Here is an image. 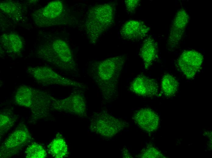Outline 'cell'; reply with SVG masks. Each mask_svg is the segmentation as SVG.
I'll return each mask as SVG.
<instances>
[{"mask_svg": "<svg viewBox=\"0 0 212 158\" xmlns=\"http://www.w3.org/2000/svg\"><path fill=\"white\" fill-rule=\"evenodd\" d=\"M139 156L143 158L166 157L159 151L152 146L143 149Z\"/></svg>", "mask_w": 212, "mask_h": 158, "instance_id": "7402d4cb", "label": "cell"}, {"mask_svg": "<svg viewBox=\"0 0 212 158\" xmlns=\"http://www.w3.org/2000/svg\"><path fill=\"white\" fill-rule=\"evenodd\" d=\"M130 90L140 96L151 97L158 94L159 87L156 81L148 77L140 75L132 81L130 86Z\"/></svg>", "mask_w": 212, "mask_h": 158, "instance_id": "8fae6325", "label": "cell"}, {"mask_svg": "<svg viewBox=\"0 0 212 158\" xmlns=\"http://www.w3.org/2000/svg\"><path fill=\"white\" fill-rule=\"evenodd\" d=\"M0 39L1 46L6 53L18 54L23 49V40L16 33H11L3 34L1 36Z\"/></svg>", "mask_w": 212, "mask_h": 158, "instance_id": "9a60e30c", "label": "cell"}, {"mask_svg": "<svg viewBox=\"0 0 212 158\" xmlns=\"http://www.w3.org/2000/svg\"><path fill=\"white\" fill-rule=\"evenodd\" d=\"M32 139L26 125L23 123L20 124L1 146L0 158H9L17 154L31 142Z\"/></svg>", "mask_w": 212, "mask_h": 158, "instance_id": "52a82bcc", "label": "cell"}, {"mask_svg": "<svg viewBox=\"0 0 212 158\" xmlns=\"http://www.w3.org/2000/svg\"><path fill=\"white\" fill-rule=\"evenodd\" d=\"M49 154L55 158H62L68 154L67 144L62 135L58 133L48 146Z\"/></svg>", "mask_w": 212, "mask_h": 158, "instance_id": "e0dca14e", "label": "cell"}, {"mask_svg": "<svg viewBox=\"0 0 212 158\" xmlns=\"http://www.w3.org/2000/svg\"><path fill=\"white\" fill-rule=\"evenodd\" d=\"M149 29L143 22L131 20L124 24L120 32L122 37L125 40L137 41L143 39Z\"/></svg>", "mask_w": 212, "mask_h": 158, "instance_id": "4fadbf2b", "label": "cell"}, {"mask_svg": "<svg viewBox=\"0 0 212 158\" xmlns=\"http://www.w3.org/2000/svg\"><path fill=\"white\" fill-rule=\"evenodd\" d=\"M203 60V55L195 50L184 52L177 61L180 70L186 78H193L200 68Z\"/></svg>", "mask_w": 212, "mask_h": 158, "instance_id": "30bf717a", "label": "cell"}, {"mask_svg": "<svg viewBox=\"0 0 212 158\" xmlns=\"http://www.w3.org/2000/svg\"><path fill=\"white\" fill-rule=\"evenodd\" d=\"M140 55L144 62L145 68L148 69L158 55L157 44L152 38L149 37L144 40L140 48Z\"/></svg>", "mask_w": 212, "mask_h": 158, "instance_id": "2e32d148", "label": "cell"}, {"mask_svg": "<svg viewBox=\"0 0 212 158\" xmlns=\"http://www.w3.org/2000/svg\"><path fill=\"white\" fill-rule=\"evenodd\" d=\"M123 155L124 157H132L131 156L129 155V152L126 150V152H125V150H124L123 152Z\"/></svg>", "mask_w": 212, "mask_h": 158, "instance_id": "cb8c5ba5", "label": "cell"}, {"mask_svg": "<svg viewBox=\"0 0 212 158\" xmlns=\"http://www.w3.org/2000/svg\"><path fill=\"white\" fill-rule=\"evenodd\" d=\"M114 18L113 5L109 3L95 5L88 10L84 23L89 42L94 44L112 24Z\"/></svg>", "mask_w": 212, "mask_h": 158, "instance_id": "277c9868", "label": "cell"}, {"mask_svg": "<svg viewBox=\"0 0 212 158\" xmlns=\"http://www.w3.org/2000/svg\"><path fill=\"white\" fill-rule=\"evenodd\" d=\"M26 71L38 83L44 86L55 85L82 88L84 86L80 82L61 76L48 67H29Z\"/></svg>", "mask_w": 212, "mask_h": 158, "instance_id": "ba28073f", "label": "cell"}, {"mask_svg": "<svg viewBox=\"0 0 212 158\" xmlns=\"http://www.w3.org/2000/svg\"><path fill=\"white\" fill-rule=\"evenodd\" d=\"M125 58L122 56L109 58L93 63L90 68L91 76L106 100L116 94Z\"/></svg>", "mask_w": 212, "mask_h": 158, "instance_id": "6da1fadb", "label": "cell"}, {"mask_svg": "<svg viewBox=\"0 0 212 158\" xmlns=\"http://www.w3.org/2000/svg\"><path fill=\"white\" fill-rule=\"evenodd\" d=\"M16 118L10 111L2 112L0 114V137L9 131L14 125Z\"/></svg>", "mask_w": 212, "mask_h": 158, "instance_id": "ffe728a7", "label": "cell"}, {"mask_svg": "<svg viewBox=\"0 0 212 158\" xmlns=\"http://www.w3.org/2000/svg\"><path fill=\"white\" fill-rule=\"evenodd\" d=\"M35 24L40 27L65 25L72 23L73 18L61 1L56 0L35 11L32 15Z\"/></svg>", "mask_w": 212, "mask_h": 158, "instance_id": "5b68a950", "label": "cell"}, {"mask_svg": "<svg viewBox=\"0 0 212 158\" xmlns=\"http://www.w3.org/2000/svg\"><path fill=\"white\" fill-rule=\"evenodd\" d=\"M51 107L59 111L84 116L86 114V105L83 95L75 92L68 97L58 100L53 98Z\"/></svg>", "mask_w": 212, "mask_h": 158, "instance_id": "9c48e42d", "label": "cell"}, {"mask_svg": "<svg viewBox=\"0 0 212 158\" xmlns=\"http://www.w3.org/2000/svg\"><path fill=\"white\" fill-rule=\"evenodd\" d=\"M38 57L59 69L71 71L76 70L72 51L68 44L58 37L50 38L39 46Z\"/></svg>", "mask_w": 212, "mask_h": 158, "instance_id": "3957f363", "label": "cell"}, {"mask_svg": "<svg viewBox=\"0 0 212 158\" xmlns=\"http://www.w3.org/2000/svg\"><path fill=\"white\" fill-rule=\"evenodd\" d=\"M179 87V83L172 75L165 74L161 82V88L164 95L167 97L173 96L176 93Z\"/></svg>", "mask_w": 212, "mask_h": 158, "instance_id": "d6986e66", "label": "cell"}, {"mask_svg": "<svg viewBox=\"0 0 212 158\" xmlns=\"http://www.w3.org/2000/svg\"><path fill=\"white\" fill-rule=\"evenodd\" d=\"M133 118L140 128L147 132H154L159 125V116L150 108H143L138 111L134 114Z\"/></svg>", "mask_w": 212, "mask_h": 158, "instance_id": "7c38bea8", "label": "cell"}, {"mask_svg": "<svg viewBox=\"0 0 212 158\" xmlns=\"http://www.w3.org/2000/svg\"><path fill=\"white\" fill-rule=\"evenodd\" d=\"M0 10L15 21H18L23 16L21 5L14 1H6L0 3Z\"/></svg>", "mask_w": 212, "mask_h": 158, "instance_id": "ac0fdd59", "label": "cell"}, {"mask_svg": "<svg viewBox=\"0 0 212 158\" xmlns=\"http://www.w3.org/2000/svg\"><path fill=\"white\" fill-rule=\"evenodd\" d=\"M127 125V123L124 121L104 111L93 115L90 129L99 135L109 138L122 131Z\"/></svg>", "mask_w": 212, "mask_h": 158, "instance_id": "8992f818", "label": "cell"}, {"mask_svg": "<svg viewBox=\"0 0 212 158\" xmlns=\"http://www.w3.org/2000/svg\"><path fill=\"white\" fill-rule=\"evenodd\" d=\"M53 98L46 92L23 85L17 89L13 99L17 105L30 110L31 121L35 122L48 115Z\"/></svg>", "mask_w": 212, "mask_h": 158, "instance_id": "7a4b0ae2", "label": "cell"}, {"mask_svg": "<svg viewBox=\"0 0 212 158\" xmlns=\"http://www.w3.org/2000/svg\"><path fill=\"white\" fill-rule=\"evenodd\" d=\"M25 154V157L27 158H45L47 156V153L43 147L35 142L28 146Z\"/></svg>", "mask_w": 212, "mask_h": 158, "instance_id": "44dd1931", "label": "cell"}, {"mask_svg": "<svg viewBox=\"0 0 212 158\" xmlns=\"http://www.w3.org/2000/svg\"><path fill=\"white\" fill-rule=\"evenodd\" d=\"M125 2L127 10L129 12L133 13L138 5L140 1L126 0Z\"/></svg>", "mask_w": 212, "mask_h": 158, "instance_id": "603a6c76", "label": "cell"}, {"mask_svg": "<svg viewBox=\"0 0 212 158\" xmlns=\"http://www.w3.org/2000/svg\"><path fill=\"white\" fill-rule=\"evenodd\" d=\"M189 17L184 9L179 10L171 25L168 43L174 45L181 40L185 32Z\"/></svg>", "mask_w": 212, "mask_h": 158, "instance_id": "5bb4252c", "label": "cell"}]
</instances>
